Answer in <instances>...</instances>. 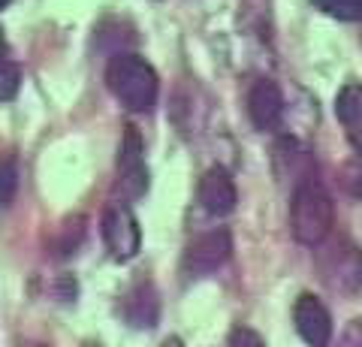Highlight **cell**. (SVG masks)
I'll list each match as a JSON object with an SVG mask.
<instances>
[{
	"mask_svg": "<svg viewBox=\"0 0 362 347\" xmlns=\"http://www.w3.org/2000/svg\"><path fill=\"white\" fill-rule=\"evenodd\" d=\"M341 344H347V347H362V317L350 320V327H347L344 335H341Z\"/></svg>",
	"mask_w": 362,
	"mask_h": 347,
	"instance_id": "obj_17",
	"label": "cell"
},
{
	"mask_svg": "<svg viewBox=\"0 0 362 347\" xmlns=\"http://www.w3.org/2000/svg\"><path fill=\"white\" fill-rule=\"evenodd\" d=\"M320 251V275L323 281L329 284L335 293L344 296H362V254L344 239L335 242H320L317 245Z\"/></svg>",
	"mask_w": 362,
	"mask_h": 347,
	"instance_id": "obj_3",
	"label": "cell"
},
{
	"mask_svg": "<svg viewBox=\"0 0 362 347\" xmlns=\"http://www.w3.org/2000/svg\"><path fill=\"white\" fill-rule=\"evenodd\" d=\"M197 199H199L202 211H209L211 218H223L239 203V190H235L233 175L226 172L223 166H211V170H206L199 178Z\"/></svg>",
	"mask_w": 362,
	"mask_h": 347,
	"instance_id": "obj_8",
	"label": "cell"
},
{
	"mask_svg": "<svg viewBox=\"0 0 362 347\" xmlns=\"http://www.w3.org/2000/svg\"><path fill=\"white\" fill-rule=\"evenodd\" d=\"M335 118L341 124L347 142L362 151V85L347 82L335 97Z\"/></svg>",
	"mask_w": 362,
	"mask_h": 347,
	"instance_id": "obj_10",
	"label": "cell"
},
{
	"mask_svg": "<svg viewBox=\"0 0 362 347\" xmlns=\"http://www.w3.org/2000/svg\"><path fill=\"white\" fill-rule=\"evenodd\" d=\"M18 82H21L18 66L0 54V100H13L18 94Z\"/></svg>",
	"mask_w": 362,
	"mask_h": 347,
	"instance_id": "obj_14",
	"label": "cell"
},
{
	"mask_svg": "<svg viewBox=\"0 0 362 347\" xmlns=\"http://www.w3.org/2000/svg\"><path fill=\"white\" fill-rule=\"evenodd\" d=\"M293 323H296V332L302 335L305 344L311 347H323L332 339V317L326 305L311 293H302L293 305Z\"/></svg>",
	"mask_w": 362,
	"mask_h": 347,
	"instance_id": "obj_9",
	"label": "cell"
},
{
	"mask_svg": "<svg viewBox=\"0 0 362 347\" xmlns=\"http://www.w3.org/2000/svg\"><path fill=\"white\" fill-rule=\"evenodd\" d=\"M9 4H13V0H0V9H6Z\"/></svg>",
	"mask_w": 362,
	"mask_h": 347,
	"instance_id": "obj_18",
	"label": "cell"
},
{
	"mask_svg": "<svg viewBox=\"0 0 362 347\" xmlns=\"http://www.w3.org/2000/svg\"><path fill=\"white\" fill-rule=\"evenodd\" d=\"M335 227V206L329 190L317 178V172L299 178L290 196V233L305 248H317L332 236Z\"/></svg>",
	"mask_w": 362,
	"mask_h": 347,
	"instance_id": "obj_1",
	"label": "cell"
},
{
	"mask_svg": "<svg viewBox=\"0 0 362 347\" xmlns=\"http://www.w3.org/2000/svg\"><path fill=\"white\" fill-rule=\"evenodd\" d=\"M16 190H18V166L13 158H0V208L13 203Z\"/></svg>",
	"mask_w": 362,
	"mask_h": 347,
	"instance_id": "obj_13",
	"label": "cell"
},
{
	"mask_svg": "<svg viewBox=\"0 0 362 347\" xmlns=\"http://www.w3.org/2000/svg\"><path fill=\"white\" fill-rule=\"evenodd\" d=\"M233 254V236L230 230H209L197 236L194 242L185 248V257H181V269H185V275L190 278H206L211 272H218V269L230 260Z\"/></svg>",
	"mask_w": 362,
	"mask_h": 347,
	"instance_id": "obj_6",
	"label": "cell"
},
{
	"mask_svg": "<svg viewBox=\"0 0 362 347\" xmlns=\"http://www.w3.org/2000/svg\"><path fill=\"white\" fill-rule=\"evenodd\" d=\"M106 85L112 97L136 115H145L157 106V94H160V79H157L154 66L130 52H118L109 58L106 66Z\"/></svg>",
	"mask_w": 362,
	"mask_h": 347,
	"instance_id": "obj_2",
	"label": "cell"
},
{
	"mask_svg": "<svg viewBox=\"0 0 362 347\" xmlns=\"http://www.w3.org/2000/svg\"><path fill=\"white\" fill-rule=\"evenodd\" d=\"M226 344H251V347H263L266 341H263V335H257V332H251V329H233L230 332V339H226Z\"/></svg>",
	"mask_w": 362,
	"mask_h": 347,
	"instance_id": "obj_16",
	"label": "cell"
},
{
	"mask_svg": "<svg viewBox=\"0 0 362 347\" xmlns=\"http://www.w3.org/2000/svg\"><path fill=\"white\" fill-rule=\"evenodd\" d=\"M160 314V302L151 284H136L127 296H124V317L136 329H151Z\"/></svg>",
	"mask_w": 362,
	"mask_h": 347,
	"instance_id": "obj_11",
	"label": "cell"
},
{
	"mask_svg": "<svg viewBox=\"0 0 362 347\" xmlns=\"http://www.w3.org/2000/svg\"><path fill=\"white\" fill-rule=\"evenodd\" d=\"M148 163H145V142L136 127H124L118 145V187L127 199H142L148 194Z\"/></svg>",
	"mask_w": 362,
	"mask_h": 347,
	"instance_id": "obj_5",
	"label": "cell"
},
{
	"mask_svg": "<svg viewBox=\"0 0 362 347\" xmlns=\"http://www.w3.org/2000/svg\"><path fill=\"white\" fill-rule=\"evenodd\" d=\"M317 9L338 21H362V0H314Z\"/></svg>",
	"mask_w": 362,
	"mask_h": 347,
	"instance_id": "obj_12",
	"label": "cell"
},
{
	"mask_svg": "<svg viewBox=\"0 0 362 347\" xmlns=\"http://www.w3.org/2000/svg\"><path fill=\"white\" fill-rule=\"evenodd\" d=\"M284 94L272 79H257L247 91V115H251L254 127L263 133H275L284 121Z\"/></svg>",
	"mask_w": 362,
	"mask_h": 347,
	"instance_id": "obj_7",
	"label": "cell"
},
{
	"mask_svg": "<svg viewBox=\"0 0 362 347\" xmlns=\"http://www.w3.org/2000/svg\"><path fill=\"white\" fill-rule=\"evenodd\" d=\"M344 184H347L350 194L362 199V151H359V158L344 170Z\"/></svg>",
	"mask_w": 362,
	"mask_h": 347,
	"instance_id": "obj_15",
	"label": "cell"
},
{
	"mask_svg": "<svg viewBox=\"0 0 362 347\" xmlns=\"http://www.w3.org/2000/svg\"><path fill=\"white\" fill-rule=\"evenodd\" d=\"M100 233H103V242L112 254V260H118V263L133 260L142 248L139 220H136L133 208L127 203H109L106 206L103 220H100Z\"/></svg>",
	"mask_w": 362,
	"mask_h": 347,
	"instance_id": "obj_4",
	"label": "cell"
}]
</instances>
